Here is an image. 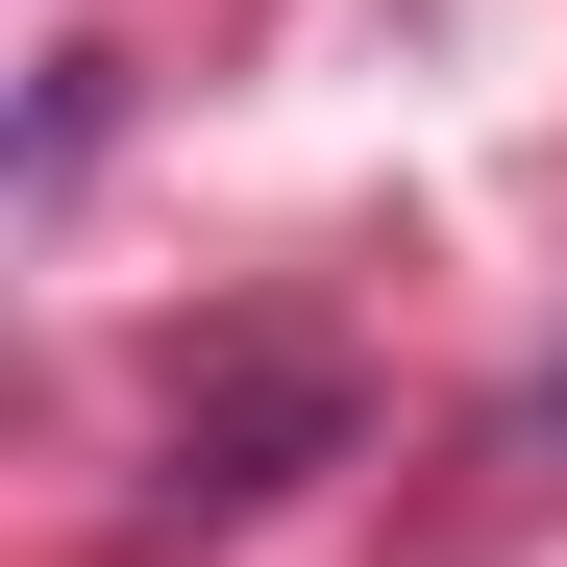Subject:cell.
Here are the masks:
<instances>
[{"label":"cell","instance_id":"6da1fadb","mask_svg":"<svg viewBox=\"0 0 567 567\" xmlns=\"http://www.w3.org/2000/svg\"><path fill=\"white\" fill-rule=\"evenodd\" d=\"M321 444H346V370H321V346H247L223 395H173V468H148V518H247V494H297Z\"/></svg>","mask_w":567,"mask_h":567},{"label":"cell","instance_id":"7a4b0ae2","mask_svg":"<svg viewBox=\"0 0 567 567\" xmlns=\"http://www.w3.org/2000/svg\"><path fill=\"white\" fill-rule=\"evenodd\" d=\"M494 468H567V346L518 370V420H494Z\"/></svg>","mask_w":567,"mask_h":567}]
</instances>
